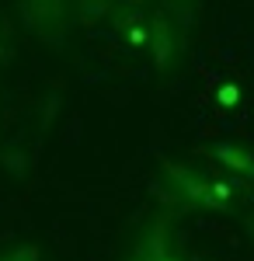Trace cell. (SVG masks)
<instances>
[{
	"label": "cell",
	"instance_id": "cell-3",
	"mask_svg": "<svg viewBox=\"0 0 254 261\" xmlns=\"http://www.w3.org/2000/svg\"><path fill=\"white\" fill-rule=\"evenodd\" d=\"M146 45H150V60L160 73H167L177 63L185 49V28L177 24L164 7H157L154 18H146Z\"/></svg>",
	"mask_w": 254,
	"mask_h": 261
},
{
	"label": "cell",
	"instance_id": "cell-5",
	"mask_svg": "<svg viewBox=\"0 0 254 261\" xmlns=\"http://www.w3.org/2000/svg\"><path fill=\"white\" fill-rule=\"evenodd\" d=\"M115 7V0H73V21H80L84 28H98L101 21H112Z\"/></svg>",
	"mask_w": 254,
	"mask_h": 261
},
{
	"label": "cell",
	"instance_id": "cell-8",
	"mask_svg": "<svg viewBox=\"0 0 254 261\" xmlns=\"http://www.w3.org/2000/svg\"><path fill=\"white\" fill-rule=\"evenodd\" d=\"M118 7H133V11H143L146 7V0H115Z\"/></svg>",
	"mask_w": 254,
	"mask_h": 261
},
{
	"label": "cell",
	"instance_id": "cell-2",
	"mask_svg": "<svg viewBox=\"0 0 254 261\" xmlns=\"http://www.w3.org/2000/svg\"><path fill=\"white\" fill-rule=\"evenodd\" d=\"M18 21L45 45H63L73 24V0H14Z\"/></svg>",
	"mask_w": 254,
	"mask_h": 261
},
{
	"label": "cell",
	"instance_id": "cell-7",
	"mask_svg": "<svg viewBox=\"0 0 254 261\" xmlns=\"http://www.w3.org/2000/svg\"><path fill=\"white\" fill-rule=\"evenodd\" d=\"M4 28H7V21H0V63L11 60V49H7V39H4Z\"/></svg>",
	"mask_w": 254,
	"mask_h": 261
},
{
	"label": "cell",
	"instance_id": "cell-4",
	"mask_svg": "<svg viewBox=\"0 0 254 261\" xmlns=\"http://www.w3.org/2000/svg\"><path fill=\"white\" fill-rule=\"evenodd\" d=\"M213 157L219 161L223 171L234 174V181H240V185H254V150L251 146L234 143V140H219L213 146Z\"/></svg>",
	"mask_w": 254,
	"mask_h": 261
},
{
	"label": "cell",
	"instance_id": "cell-1",
	"mask_svg": "<svg viewBox=\"0 0 254 261\" xmlns=\"http://www.w3.org/2000/svg\"><path fill=\"white\" fill-rule=\"evenodd\" d=\"M164 178L167 188L174 192V199H181L192 209H230L237 199V188H244L240 181H216L209 174H202L195 167H185V164H164Z\"/></svg>",
	"mask_w": 254,
	"mask_h": 261
},
{
	"label": "cell",
	"instance_id": "cell-6",
	"mask_svg": "<svg viewBox=\"0 0 254 261\" xmlns=\"http://www.w3.org/2000/svg\"><path fill=\"white\" fill-rule=\"evenodd\" d=\"M0 261H42V251L35 244H18V247H11Z\"/></svg>",
	"mask_w": 254,
	"mask_h": 261
}]
</instances>
